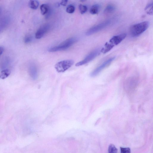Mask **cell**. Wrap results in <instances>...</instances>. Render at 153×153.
<instances>
[{
  "mask_svg": "<svg viewBox=\"0 0 153 153\" xmlns=\"http://www.w3.org/2000/svg\"><path fill=\"white\" fill-rule=\"evenodd\" d=\"M127 36L126 33L121 34L113 36L109 42L106 43L104 46L101 49V52L104 54L106 53L111 50L115 46L120 43Z\"/></svg>",
  "mask_w": 153,
  "mask_h": 153,
  "instance_id": "1",
  "label": "cell"
},
{
  "mask_svg": "<svg viewBox=\"0 0 153 153\" xmlns=\"http://www.w3.org/2000/svg\"><path fill=\"white\" fill-rule=\"evenodd\" d=\"M149 25V21H145L133 25L130 29L131 36L136 37L140 35L147 29Z\"/></svg>",
  "mask_w": 153,
  "mask_h": 153,
  "instance_id": "2",
  "label": "cell"
},
{
  "mask_svg": "<svg viewBox=\"0 0 153 153\" xmlns=\"http://www.w3.org/2000/svg\"><path fill=\"white\" fill-rule=\"evenodd\" d=\"M77 41V39L74 38H68L60 44L51 48L48 50L50 52H55L66 50L71 46Z\"/></svg>",
  "mask_w": 153,
  "mask_h": 153,
  "instance_id": "3",
  "label": "cell"
},
{
  "mask_svg": "<svg viewBox=\"0 0 153 153\" xmlns=\"http://www.w3.org/2000/svg\"><path fill=\"white\" fill-rule=\"evenodd\" d=\"M113 20L109 19L89 29L86 33L87 36H90L96 33L111 24Z\"/></svg>",
  "mask_w": 153,
  "mask_h": 153,
  "instance_id": "4",
  "label": "cell"
},
{
  "mask_svg": "<svg viewBox=\"0 0 153 153\" xmlns=\"http://www.w3.org/2000/svg\"><path fill=\"white\" fill-rule=\"evenodd\" d=\"M72 60H67L60 61L55 65V68L59 73L63 72L70 68L74 64Z\"/></svg>",
  "mask_w": 153,
  "mask_h": 153,
  "instance_id": "5",
  "label": "cell"
},
{
  "mask_svg": "<svg viewBox=\"0 0 153 153\" xmlns=\"http://www.w3.org/2000/svg\"><path fill=\"white\" fill-rule=\"evenodd\" d=\"M101 49H97L92 51L83 60L76 63L75 65L76 66H79L90 62L100 54L101 52Z\"/></svg>",
  "mask_w": 153,
  "mask_h": 153,
  "instance_id": "6",
  "label": "cell"
},
{
  "mask_svg": "<svg viewBox=\"0 0 153 153\" xmlns=\"http://www.w3.org/2000/svg\"><path fill=\"white\" fill-rule=\"evenodd\" d=\"M115 58V57H112L104 61L91 72L90 74L91 76L92 77H95L96 76L103 70L109 66L114 60Z\"/></svg>",
  "mask_w": 153,
  "mask_h": 153,
  "instance_id": "7",
  "label": "cell"
},
{
  "mask_svg": "<svg viewBox=\"0 0 153 153\" xmlns=\"http://www.w3.org/2000/svg\"><path fill=\"white\" fill-rule=\"evenodd\" d=\"M50 29V25L47 24H45L41 26L35 34L36 38L39 39L42 38L48 32Z\"/></svg>",
  "mask_w": 153,
  "mask_h": 153,
  "instance_id": "8",
  "label": "cell"
},
{
  "mask_svg": "<svg viewBox=\"0 0 153 153\" xmlns=\"http://www.w3.org/2000/svg\"><path fill=\"white\" fill-rule=\"evenodd\" d=\"M41 14L43 15L49 16L50 14V9L49 6L47 4H43L40 7Z\"/></svg>",
  "mask_w": 153,
  "mask_h": 153,
  "instance_id": "9",
  "label": "cell"
},
{
  "mask_svg": "<svg viewBox=\"0 0 153 153\" xmlns=\"http://www.w3.org/2000/svg\"><path fill=\"white\" fill-rule=\"evenodd\" d=\"M11 73V71L9 69H4L0 73V79L4 80L7 78Z\"/></svg>",
  "mask_w": 153,
  "mask_h": 153,
  "instance_id": "10",
  "label": "cell"
},
{
  "mask_svg": "<svg viewBox=\"0 0 153 153\" xmlns=\"http://www.w3.org/2000/svg\"><path fill=\"white\" fill-rule=\"evenodd\" d=\"M100 9V6L99 4H96L91 8L90 12L92 15H96L98 13Z\"/></svg>",
  "mask_w": 153,
  "mask_h": 153,
  "instance_id": "11",
  "label": "cell"
},
{
  "mask_svg": "<svg viewBox=\"0 0 153 153\" xmlns=\"http://www.w3.org/2000/svg\"><path fill=\"white\" fill-rule=\"evenodd\" d=\"M145 11L148 15H153V1L151 2L146 6L145 9Z\"/></svg>",
  "mask_w": 153,
  "mask_h": 153,
  "instance_id": "12",
  "label": "cell"
},
{
  "mask_svg": "<svg viewBox=\"0 0 153 153\" xmlns=\"http://www.w3.org/2000/svg\"><path fill=\"white\" fill-rule=\"evenodd\" d=\"M116 9V7L114 5H109L105 8L104 12L106 14L112 13L115 11Z\"/></svg>",
  "mask_w": 153,
  "mask_h": 153,
  "instance_id": "13",
  "label": "cell"
},
{
  "mask_svg": "<svg viewBox=\"0 0 153 153\" xmlns=\"http://www.w3.org/2000/svg\"><path fill=\"white\" fill-rule=\"evenodd\" d=\"M39 2L37 1L33 0L30 1L29 3V7L33 10L37 9L39 6Z\"/></svg>",
  "mask_w": 153,
  "mask_h": 153,
  "instance_id": "14",
  "label": "cell"
},
{
  "mask_svg": "<svg viewBox=\"0 0 153 153\" xmlns=\"http://www.w3.org/2000/svg\"><path fill=\"white\" fill-rule=\"evenodd\" d=\"M118 149L115 146L112 144L109 146L108 152L109 153H117Z\"/></svg>",
  "mask_w": 153,
  "mask_h": 153,
  "instance_id": "15",
  "label": "cell"
},
{
  "mask_svg": "<svg viewBox=\"0 0 153 153\" xmlns=\"http://www.w3.org/2000/svg\"><path fill=\"white\" fill-rule=\"evenodd\" d=\"M79 9L81 14H84L87 12L88 11V7L85 5H80L79 6Z\"/></svg>",
  "mask_w": 153,
  "mask_h": 153,
  "instance_id": "16",
  "label": "cell"
},
{
  "mask_svg": "<svg viewBox=\"0 0 153 153\" xmlns=\"http://www.w3.org/2000/svg\"><path fill=\"white\" fill-rule=\"evenodd\" d=\"M75 10L74 7L71 5L68 6L66 9V12L69 14L73 13Z\"/></svg>",
  "mask_w": 153,
  "mask_h": 153,
  "instance_id": "17",
  "label": "cell"
},
{
  "mask_svg": "<svg viewBox=\"0 0 153 153\" xmlns=\"http://www.w3.org/2000/svg\"><path fill=\"white\" fill-rule=\"evenodd\" d=\"M121 153H130L131 149L129 147H120Z\"/></svg>",
  "mask_w": 153,
  "mask_h": 153,
  "instance_id": "18",
  "label": "cell"
},
{
  "mask_svg": "<svg viewBox=\"0 0 153 153\" xmlns=\"http://www.w3.org/2000/svg\"><path fill=\"white\" fill-rule=\"evenodd\" d=\"M68 2V1L66 0H63L60 3V5L63 6L65 7L67 5Z\"/></svg>",
  "mask_w": 153,
  "mask_h": 153,
  "instance_id": "19",
  "label": "cell"
},
{
  "mask_svg": "<svg viewBox=\"0 0 153 153\" xmlns=\"http://www.w3.org/2000/svg\"><path fill=\"white\" fill-rule=\"evenodd\" d=\"M32 39V38L30 36H28L26 37L25 39V41L26 43H28L30 42Z\"/></svg>",
  "mask_w": 153,
  "mask_h": 153,
  "instance_id": "20",
  "label": "cell"
},
{
  "mask_svg": "<svg viewBox=\"0 0 153 153\" xmlns=\"http://www.w3.org/2000/svg\"><path fill=\"white\" fill-rule=\"evenodd\" d=\"M4 50V49L2 47L0 46V55H1L3 53Z\"/></svg>",
  "mask_w": 153,
  "mask_h": 153,
  "instance_id": "21",
  "label": "cell"
}]
</instances>
